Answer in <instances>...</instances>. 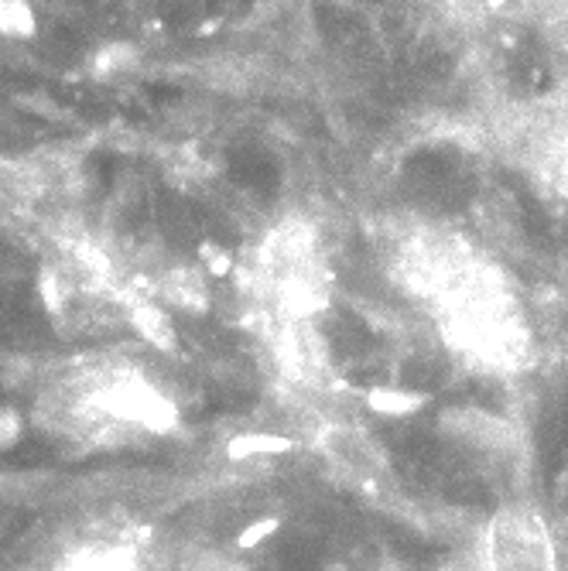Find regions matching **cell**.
Returning a JSON list of instances; mask_svg holds the SVG:
<instances>
[{"label": "cell", "mask_w": 568, "mask_h": 571, "mask_svg": "<svg viewBox=\"0 0 568 571\" xmlns=\"http://www.w3.org/2000/svg\"><path fill=\"white\" fill-rule=\"evenodd\" d=\"M486 571H555L548 530L538 513L527 507H510L493 520Z\"/></svg>", "instance_id": "6da1fadb"}, {"label": "cell", "mask_w": 568, "mask_h": 571, "mask_svg": "<svg viewBox=\"0 0 568 571\" xmlns=\"http://www.w3.org/2000/svg\"><path fill=\"white\" fill-rule=\"evenodd\" d=\"M100 404H103V411H107L110 418H117L124 424H137V428L154 431V435H161V431H172L178 424L175 404L168 401V397H161L158 390H154L151 383H144V380H117V383H110V387L103 390Z\"/></svg>", "instance_id": "7a4b0ae2"}, {"label": "cell", "mask_w": 568, "mask_h": 571, "mask_svg": "<svg viewBox=\"0 0 568 571\" xmlns=\"http://www.w3.org/2000/svg\"><path fill=\"white\" fill-rule=\"evenodd\" d=\"M367 407L380 418H411V414L428 407V394L401 387V383H377V387L367 390Z\"/></svg>", "instance_id": "3957f363"}, {"label": "cell", "mask_w": 568, "mask_h": 571, "mask_svg": "<svg viewBox=\"0 0 568 571\" xmlns=\"http://www.w3.org/2000/svg\"><path fill=\"white\" fill-rule=\"evenodd\" d=\"M131 325L137 332H141L144 342H151L158 353H175L178 349V332L172 325V318L161 312L158 305H151V301H137L131 305Z\"/></svg>", "instance_id": "277c9868"}, {"label": "cell", "mask_w": 568, "mask_h": 571, "mask_svg": "<svg viewBox=\"0 0 568 571\" xmlns=\"http://www.w3.org/2000/svg\"><path fill=\"white\" fill-rule=\"evenodd\" d=\"M295 448L288 435H271V431H250V435H233L226 442V459L230 462H250V459H271Z\"/></svg>", "instance_id": "5b68a950"}, {"label": "cell", "mask_w": 568, "mask_h": 571, "mask_svg": "<svg viewBox=\"0 0 568 571\" xmlns=\"http://www.w3.org/2000/svg\"><path fill=\"white\" fill-rule=\"evenodd\" d=\"M165 295L175 301V305L189 308V312H202L209 305L206 288H202V277L178 267V271H168L165 277Z\"/></svg>", "instance_id": "8992f818"}, {"label": "cell", "mask_w": 568, "mask_h": 571, "mask_svg": "<svg viewBox=\"0 0 568 571\" xmlns=\"http://www.w3.org/2000/svg\"><path fill=\"white\" fill-rule=\"evenodd\" d=\"M0 35L28 38L35 35V11L28 0H0Z\"/></svg>", "instance_id": "52a82bcc"}, {"label": "cell", "mask_w": 568, "mask_h": 571, "mask_svg": "<svg viewBox=\"0 0 568 571\" xmlns=\"http://www.w3.org/2000/svg\"><path fill=\"white\" fill-rule=\"evenodd\" d=\"M278 530H281V520L278 517H257V520H250V524L237 534V548H243V551L261 548V544L271 541Z\"/></svg>", "instance_id": "ba28073f"}, {"label": "cell", "mask_w": 568, "mask_h": 571, "mask_svg": "<svg viewBox=\"0 0 568 571\" xmlns=\"http://www.w3.org/2000/svg\"><path fill=\"white\" fill-rule=\"evenodd\" d=\"M38 291H42V301L48 308H52L55 315L66 308V301H69V291H66V281L59 277V271H45L42 274V281H38Z\"/></svg>", "instance_id": "9c48e42d"}, {"label": "cell", "mask_w": 568, "mask_h": 571, "mask_svg": "<svg viewBox=\"0 0 568 571\" xmlns=\"http://www.w3.org/2000/svg\"><path fill=\"white\" fill-rule=\"evenodd\" d=\"M24 438V418L14 407H0V452L14 448Z\"/></svg>", "instance_id": "30bf717a"}, {"label": "cell", "mask_w": 568, "mask_h": 571, "mask_svg": "<svg viewBox=\"0 0 568 571\" xmlns=\"http://www.w3.org/2000/svg\"><path fill=\"white\" fill-rule=\"evenodd\" d=\"M131 62H134V48L113 45V48H107V52H100V59H96V72H100V76H110V72L124 69V65H131Z\"/></svg>", "instance_id": "8fae6325"}, {"label": "cell", "mask_w": 568, "mask_h": 571, "mask_svg": "<svg viewBox=\"0 0 568 571\" xmlns=\"http://www.w3.org/2000/svg\"><path fill=\"white\" fill-rule=\"evenodd\" d=\"M202 260H206L209 274H230L233 271V257L226 254V250L213 247V243H206V247H202Z\"/></svg>", "instance_id": "7c38bea8"}]
</instances>
